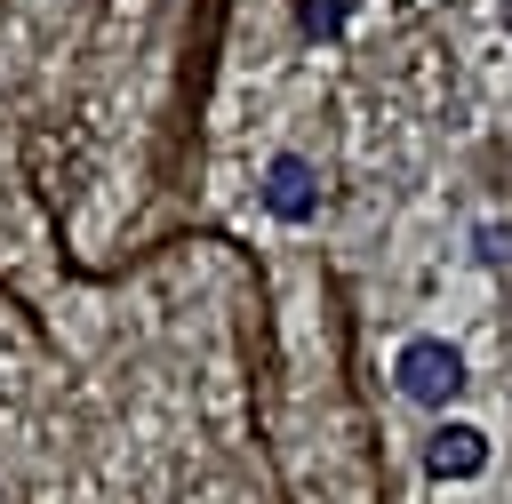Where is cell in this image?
Returning a JSON list of instances; mask_svg holds the SVG:
<instances>
[{"mask_svg":"<svg viewBox=\"0 0 512 504\" xmlns=\"http://www.w3.org/2000/svg\"><path fill=\"white\" fill-rule=\"evenodd\" d=\"M400 392L408 400H424V408H448L456 392H464V352L456 344H440V336H416V344H400Z\"/></svg>","mask_w":512,"mask_h":504,"instance_id":"1","label":"cell"},{"mask_svg":"<svg viewBox=\"0 0 512 504\" xmlns=\"http://www.w3.org/2000/svg\"><path fill=\"white\" fill-rule=\"evenodd\" d=\"M480 464H488V440H480L472 424H440L432 448H424V472H432V480H472Z\"/></svg>","mask_w":512,"mask_h":504,"instance_id":"2","label":"cell"},{"mask_svg":"<svg viewBox=\"0 0 512 504\" xmlns=\"http://www.w3.org/2000/svg\"><path fill=\"white\" fill-rule=\"evenodd\" d=\"M264 200H272V216L304 224V216L320 208V184H312V168H304L296 152H280V160H272V176H264Z\"/></svg>","mask_w":512,"mask_h":504,"instance_id":"3","label":"cell"}]
</instances>
